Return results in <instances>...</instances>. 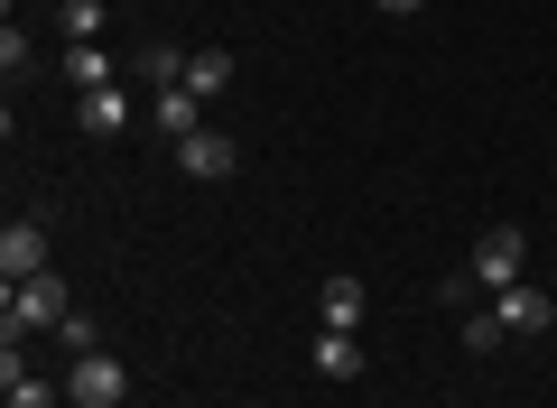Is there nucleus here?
I'll return each mask as SVG.
<instances>
[{
  "instance_id": "nucleus-7",
  "label": "nucleus",
  "mask_w": 557,
  "mask_h": 408,
  "mask_svg": "<svg viewBox=\"0 0 557 408\" xmlns=\"http://www.w3.org/2000/svg\"><path fill=\"white\" fill-rule=\"evenodd\" d=\"M0 390H10V408H57V381H47V371H28L20 344L0 353Z\"/></svg>"
},
{
  "instance_id": "nucleus-11",
  "label": "nucleus",
  "mask_w": 557,
  "mask_h": 408,
  "mask_svg": "<svg viewBox=\"0 0 557 408\" xmlns=\"http://www.w3.org/2000/svg\"><path fill=\"white\" fill-rule=\"evenodd\" d=\"M84 131H94V139L131 131V94H121V84H102V94H84Z\"/></svg>"
},
{
  "instance_id": "nucleus-8",
  "label": "nucleus",
  "mask_w": 557,
  "mask_h": 408,
  "mask_svg": "<svg viewBox=\"0 0 557 408\" xmlns=\"http://www.w3.org/2000/svg\"><path fill=\"white\" fill-rule=\"evenodd\" d=\"M112 65H121V57H102V38H84V47H65V57H57V75L75 84V94H102V84H121Z\"/></svg>"
},
{
  "instance_id": "nucleus-1",
  "label": "nucleus",
  "mask_w": 557,
  "mask_h": 408,
  "mask_svg": "<svg viewBox=\"0 0 557 408\" xmlns=\"http://www.w3.org/2000/svg\"><path fill=\"white\" fill-rule=\"evenodd\" d=\"M65 316H75V307H65V279H10V316H0V334H10V344H28V334H57L65 325Z\"/></svg>"
},
{
  "instance_id": "nucleus-16",
  "label": "nucleus",
  "mask_w": 557,
  "mask_h": 408,
  "mask_svg": "<svg viewBox=\"0 0 557 408\" xmlns=\"http://www.w3.org/2000/svg\"><path fill=\"white\" fill-rule=\"evenodd\" d=\"M0 65H10V75H38V47H28L20 28H0Z\"/></svg>"
},
{
  "instance_id": "nucleus-10",
  "label": "nucleus",
  "mask_w": 557,
  "mask_h": 408,
  "mask_svg": "<svg viewBox=\"0 0 557 408\" xmlns=\"http://www.w3.org/2000/svg\"><path fill=\"white\" fill-rule=\"evenodd\" d=\"M159 131H168V139H196V131H205V94H186V84H159Z\"/></svg>"
},
{
  "instance_id": "nucleus-6",
  "label": "nucleus",
  "mask_w": 557,
  "mask_h": 408,
  "mask_svg": "<svg viewBox=\"0 0 557 408\" xmlns=\"http://www.w3.org/2000/svg\"><path fill=\"white\" fill-rule=\"evenodd\" d=\"M493 307H502V325H511V334H548V325H557V297L530 288V279H520V288H502Z\"/></svg>"
},
{
  "instance_id": "nucleus-14",
  "label": "nucleus",
  "mask_w": 557,
  "mask_h": 408,
  "mask_svg": "<svg viewBox=\"0 0 557 408\" xmlns=\"http://www.w3.org/2000/svg\"><path fill=\"white\" fill-rule=\"evenodd\" d=\"M102 10H112V0H65V10H57V28H65V47H84V38H102Z\"/></svg>"
},
{
  "instance_id": "nucleus-13",
  "label": "nucleus",
  "mask_w": 557,
  "mask_h": 408,
  "mask_svg": "<svg viewBox=\"0 0 557 408\" xmlns=\"http://www.w3.org/2000/svg\"><path fill=\"white\" fill-rule=\"evenodd\" d=\"M317 371L325 381H362V344L354 334H317Z\"/></svg>"
},
{
  "instance_id": "nucleus-9",
  "label": "nucleus",
  "mask_w": 557,
  "mask_h": 408,
  "mask_svg": "<svg viewBox=\"0 0 557 408\" xmlns=\"http://www.w3.org/2000/svg\"><path fill=\"white\" fill-rule=\"evenodd\" d=\"M317 316H325V334H354V325H362V279H325V288H317Z\"/></svg>"
},
{
  "instance_id": "nucleus-17",
  "label": "nucleus",
  "mask_w": 557,
  "mask_h": 408,
  "mask_svg": "<svg viewBox=\"0 0 557 408\" xmlns=\"http://www.w3.org/2000/svg\"><path fill=\"white\" fill-rule=\"evenodd\" d=\"M381 20H418V10H428V0H372Z\"/></svg>"
},
{
  "instance_id": "nucleus-15",
  "label": "nucleus",
  "mask_w": 557,
  "mask_h": 408,
  "mask_svg": "<svg viewBox=\"0 0 557 408\" xmlns=\"http://www.w3.org/2000/svg\"><path fill=\"white\" fill-rule=\"evenodd\" d=\"M502 334H511V325H502V307H483V316H465V353H493Z\"/></svg>"
},
{
  "instance_id": "nucleus-12",
  "label": "nucleus",
  "mask_w": 557,
  "mask_h": 408,
  "mask_svg": "<svg viewBox=\"0 0 557 408\" xmlns=\"http://www.w3.org/2000/svg\"><path fill=\"white\" fill-rule=\"evenodd\" d=\"M223 84H233V57H223V47H196V57H186V94H205V102H214Z\"/></svg>"
},
{
  "instance_id": "nucleus-4",
  "label": "nucleus",
  "mask_w": 557,
  "mask_h": 408,
  "mask_svg": "<svg viewBox=\"0 0 557 408\" xmlns=\"http://www.w3.org/2000/svg\"><path fill=\"white\" fill-rule=\"evenodd\" d=\"M177 168L205 176V186H223V176L242 168V139H233V131H196V139H177Z\"/></svg>"
},
{
  "instance_id": "nucleus-3",
  "label": "nucleus",
  "mask_w": 557,
  "mask_h": 408,
  "mask_svg": "<svg viewBox=\"0 0 557 408\" xmlns=\"http://www.w3.org/2000/svg\"><path fill=\"white\" fill-rule=\"evenodd\" d=\"M65 399H75V408H121V399H131V371H121L112 353H75V371H65Z\"/></svg>"
},
{
  "instance_id": "nucleus-2",
  "label": "nucleus",
  "mask_w": 557,
  "mask_h": 408,
  "mask_svg": "<svg viewBox=\"0 0 557 408\" xmlns=\"http://www.w3.org/2000/svg\"><path fill=\"white\" fill-rule=\"evenodd\" d=\"M520 270H530V242H520L511 223H493V233L474 242V260H465V279H474V288H493V297L520 288Z\"/></svg>"
},
{
  "instance_id": "nucleus-5",
  "label": "nucleus",
  "mask_w": 557,
  "mask_h": 408,
  "mask_svg": "<svg viewBox=\"0 0 557 408\" xmlns=\"http://www.w3.org/2000/svg\"><path fill=\"white\" fill-rule=\"evenodd\" d=\"M47 270V223H10V233H0V279H38Z\"/></svg>"
}]
</instances>
